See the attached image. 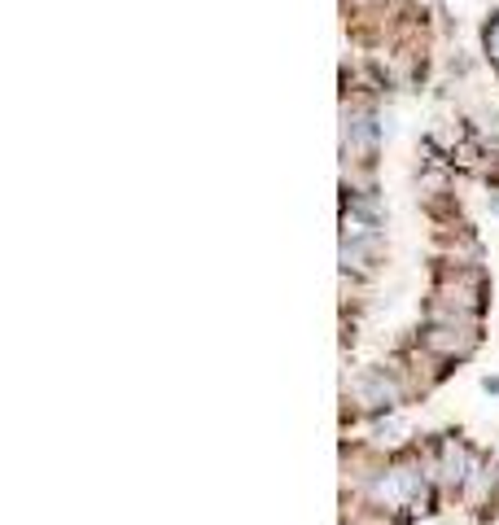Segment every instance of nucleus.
<instances>
[{"instance_id": "nucleus-1", "label": "nucleus", "mask_w": 499, "mask_h": 525, "mask_svg": "<svg viewBox=\"0 0 499 525\" xmlns=\"http://www.w3.org/2000/svg\"><path fill=\"white\" fill-rule=\"evenodd\" d=\"M473 464H477V451L468 447V442H460V438H442L438 442V451H433L430 459V482H438V486H447V491H465L468 473H473Z\"/></svg>"}, {"instance_id": "nucleus-2", "label": "nucleus", "mask_w": 499, "mask_h": 525, "mask_svg": "<svg viewBox=\"0 0 499 525\" xmlns=\"http://www.w3.org/2000/svg\"><path fill=\"white\" fill-rule=\"evenodd\" d=\"M355 394H360V403H364L368 412H390V407H399V386H395L386 372H368V377H360Z\"/></svg>"}, {"instance_id": "nucleus-3", "label": "nucleus", "mask_w": 499, "mask_h": 525, "mask_svg": "<svg viewBox=\"0 0 499 525\" xmlns=\"http://www.w3.org/2000/svg\"><path fill=\"white\" fill-rule=\"evenodd\" d=\"M495 486H499V468L477 456V464H473V473H468L460 499H465V503H473V508H486V499H491V491H495Z\"/></svg>"}, {"instance_id": "nucleus-4", "label": "nucleus", "mask_w": 499, "mask_h": 525, "mask_svg": "<svg viewBox=\"0 0 499 525\" xmlns=\"http://www.w3.org/2000/svg\"><path fill=\"white\" fill-rule=\"evenodd\" d=\"M355 525H399L390 512H381V508H368L364 517H355Z\"/></svg>"}, {"instance_id": "nucleus-5", "label": "nucleus", "mask_w": 499, "mask_h": 525, "mask_svg": "<svg viewBox=\"0 0 499 525\" xmlns=\"http://www.w3.org/2000/svg\"><path fill=\"white\" fill-rule=\"evenodd\" d=\"M486 49H491V58L499 66V22H491V31H486Z\"/></svg>"}]
</instances>
